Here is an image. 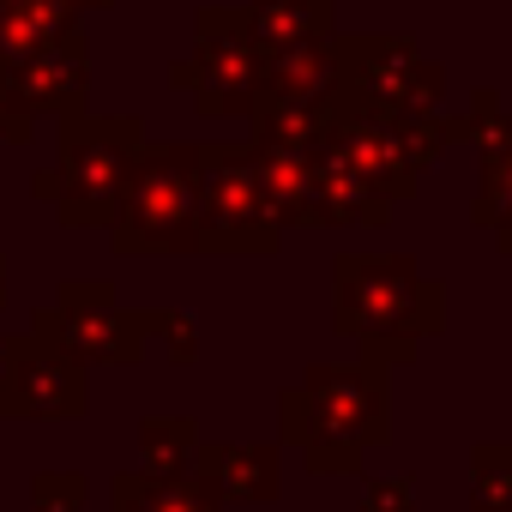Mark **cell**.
Listing matches in <instances>:
<instances>
[{"label": "cell", "instance_id": "cell-1", "mask_svg": "<svg viewBox=\"0 0 512 512\" xmlns=\"http://www.w3.org/2000/svg\"><path fill=\"white\" fill-rule=\"evenodd\" d=\"M380 362H314L278 398V434L314 476H362V458L392 440V392Z\"/></svg>", "mask_w": 512, "mask_h": 512}, {"label": "cell", "instance_id": "cell-2", "mask_svg": "<svg viewBox=\"0 0 512 512\" xmlns=\"http://www.w3.org/2000/svg\"><path fill=\"white\" fill-rule=\"evenodd\" d=\"M332 326L368 362L404 368L422 338L446 326V290L404 253H338L332 260Z\"/></svg>", "mask_w": 512, "mask_h": 512}, {"label": "cell", "instance_id": "cell-3", "mask_svg": "<svg viewBox=\"0 0 512 512\" xmlns=\"http://www.w3.org/2000/svg\"><path fill=\"white\" fill-rule=\"evenodd\" d=\"M139 151L145 133L133 115H67L61 157L37 175V199H49L67 229H109Z\"/></svg>", "mask_w": 512, "mask_h": 512}, {"label": "cell", "instance_id": "cell-4", "mask_svg": "<svg viewBox=\"0 0 512 512\" xmlns=\"http://www.w3.org/2000/svg\"><path fill=\"white\" fill-rule=\"evenodd\" d=\"M199 181H205V145H145L109 223L115 253H133V260L199 253Z\"/></svg>", "mask_w": 512, "mask_h": 512}, {"label": "cell", "instance_id": "cell-5", "mask_svg": "<svg viewBox=\"0 0 512 512\" xmlns=\"http://www.w3.org/2000/svg\"><path fill=\"white\" fill-rule=\"evenodd\" d=\"M31 332H43L85 368H133L151 344V308H121L115 284H61Z\"/></svg>", "mask_w": 512, "mask_h": 512}, {"label": "cell", "instance_id": "cell-6", "mask_svg": "<svg viewBox=\"0 0 512 512\" xmlns=\"http://www.w3.org/2000/svg\"><path fill=\"white\" fill-rule=\"evenodd\" d=\"M284 223L272 217L247 145H205V181H199V253H241L260 260L278 253Z\"/></svg>", "mask_w": 512, "mask_h": 512}, {"label": "cell", "instance_id": "cell-7", "mask_svg": "<svg viewBox=\"0 0 512 512\" xmlns=\"http://www.w3.org/2000/svg\"><path fill=\"white\" fill-rule=\"evenodd\" d=\"M169 79L181 91H193V103L205 115H253L260 85H266V49L247 25V7L199 13V43L181 67H169Z\"/></svg>", "mask_w": 512, "mask_h": 512}, {"label": "cell", "instance_id": "cell-8", "mask_svg": "<svg viewBox=\"0 0 512 512\" xmlns=\"http://www.w3.org/2000/svg\"><path fill=\"white\" fill-rule=\"evenodd\" d=\"M338 73H344L350 97H362L368 109H386V115H434L440 85H446L440 67L422 61L398 37H344L338 43Z\"/></svg>", "mask_w": 512, "mask_h": 512}, {"label": "cell", "instance_id": "cell-9", "mask_svg": "<svg viewBox=\"0 0 512 512\" xmlns=\"http://www.w3.org/2000/svg\"><path fill=\"white\" fill-rule=\"evenodd\" d=\"M91 410L85 392V362H73L61 344H49L43 332L13 338V416H37V422H73Z\"/></svg>", "mask_w": 512, "mask_h": 512}, {"label": "cell", "instance_id": "cell-10", "mask_svg": "<svg viewBox=\"0 0 512 512\" xmlns=\"http://www.w3.org/2000/svg\"><path fill=\"white\" fill-rule=\"evenodd\" d=\"M193 470L217 488L223 506H266L284 494L278 440H199Z\"/></svg>", "mask_w": 512, "mask_h": 512}, {"label": "cell", "instance_id": "cell-11", "mask_svg": "<svg viewBox=\"0 0 512 512\" xmlns=\"http://www.w3.org/2000/svg\"><path fill=\"white\" fill-rule=\"evenodd\" d=\"M0 73H7L13 97H19L31 115H61V121H67V115L85 109V85H91V73H85V37L31 49V55L7 61Z\"/></svg>", "mask_w": 512, "mask_h": 512}, {"label": "cell", "instance_id": "cell-12", "mask_svg": "<svg viewBox=\"0 0 512 512\" xmlns=\"http://www.w3.org/2000/svg\"><path fill=\"white\" fill-rule=\"evenodd\" d=\"M314 205H320V223L326 229H356V223L380 229V223H392V199L332 139L314 145Z\"/></svg>", "mask_w": 512, "mask_h": 512}, {"label": "cell", "instance_id": "cell-13", "mask_svg": "<svg viewBox=\"0 0 512 512\" xmlns=\"http://www.w3.org/2000/svg\"><path fill=\"white\" fill-rule=\"evenodd\" d=\"M247 157H253L260 193H266V205H272V217H278L284 229L320 223V205H314V151H302V145H272V139H247Z\"/></svg>", "mask_w": 512, "mask_h": 512}, {"label": "cell", "instance_id": "cell-14", "mask_svg": "<svg viewBox=\"0 0 512 512\" xmlns=\"http://www.w3.org/2000/svg\"><path fill=\"white\" fill-rule=\"evenodd\" d=\"M344 73H338V43H296V49H266V85L260 97L278 103H314L326 109L338 97Z\"/></svg>", "mask_w": 512, "mask_h": 512}, {"label": "cell", "instance_id": "cell-15", "mask_svg": "<svg viewBox=\"0 0 512 512\" xmlns=\"http://www.w3.org/2000/svg\"><path fill=\"white\" fill-rule=\"evenodd\" d=\"M109 512H223L217 488L199 470H121L109 488Z\"/></svg>", "mask_w": 512, "mask_h": 512}, {"label": "cell", "instance_id": "cell-16", "mask_svg": "<svg viewBox=\"0 0 512 512\" xmlns=\"http://www.w3.org/2000/svg\"><path fill=\"white\" fill-rule=\"evenodd\" d=\"M247 25L260 49H296L332 37V0H247Z\"/></svg>", "mask_w": 512, "mask_h": 512}, {"label": "cell", "instance_id": "cell-17", "mask_svg": "<svg viewBox=\"0 0 512 512\" xmlns=\"http://www.w3.org/2000/svg\"><path fill=\"white\" fill-rule=\"evenodd\" d=\"M470 223L488 229L500 253H512V133L482 151V187H476Z\"/></svg>", "mask_w": 512, "mask_h": 512}, {"label": "cell", "instance_id": "cell-18", "mask_svg": "<svg viewBox=\"0 0 512 512\" xmlns=\"http://www.w3.org/2000/svg\"><path fill=\"white\" fill-rule=\"evenodd\" d=\"M199 452V422L193 416H145L139 422V464L145 470H193Z\"/></svg>", "mask_w": 512, "mask_h": 512}, {"label": "cell", "instance_id": "cell-19", "mask_svg": "<svg viewBox=\"0 0 512 512\" xmlns=\"http://www.w3.org/2000/svg\"><path fill=\"white\" fill-rule=\"evenodd\" d=\"M470 512H512V440L470 446Z\"/></svg>", "mask_w": 512, "mask_h": 512}, {"label": "cell", "instance_id": "cell-20", "mask_svg": "<svg viewBox=\"0 0 512 512\" xmlns=\"http://www.w3.org/2000/svg\"><path fill=\"white\" fill-rule=\"evenodd\" d=\"M151 338H163V350H169L175 368H193V362H199V326H193V314H181V308H151Z\"/></svg>", "mask_w": 512, "mask_h": 512}, {"label": "cell", "instance_id": "cell-21", "mask_svg": "<svg viewBox=\"0 0 512 512\" xmlns=\"http://www.w3.org/2000/svg\"><path fill=\"white\" fill-rule=\"evenodd\" d=\"M31 512H85V476L79 470H43L31 482Z\"/></svg>", "mask_w": 512, "mask_h": 512}, {"label": "cell", "instance_id": "cell-22", "mask_svg": "<svg viewBox=\"0 0 512 512\" xmlns=\"http://www.w3.org/2000/svg\"><path fill=\"white\" fill-rule=\"evenodd\" d=\"M362 512H416V488H410V476L368 482V494H362Z\"/></svg>", "mask_w": 512, "mask_h": 512}, {"label": "cell", "instance_id": "cell-23", "mask_svg": "<svg viewBox=\"0 0 512 512\" xmlns=\"http://www.w3.org/2000/svg\"><path fill=\"white\" fill-rule=\"evenodd\" d=\"M25 133H31V109L13 97L7 73H0V139H25Z\"/></svg>", "mask_w": 512, "mask_h": 512}, {"label": "cell", "instance_id": "cell-24", "mask_svg": "<svg viewBox=\"0 0 512 512\" xmlns=\"http://www.w3.org/2000/svg\"><path fill=\"white\" fill-rule=\"evenodd\" d=\"M0 416H13V338H0Z\"/></svg>", "mask_w": 512, "mask_h": 512}, {"label": "cell", "instance_id": "cell-25", "mask_svg": "<svg viewBox=\"0 0 512 512\" xmlns=\"http://www.w3.org/2000/svg\"><path fill=\"white\" fill-rule=\"evenodd\" d=\"M61 7H73V13H85V7H109V0H61Z\"/></svg>", "mask_w": 512, "mask_h": 512}, {"label": "cell", "instance_id": "cell-26", "mask_svg": "<svg viewBox=\"0 0 512 512\" xmlns=\"http://www.w3.org/2000/svg\"><path fill=\"white\" fill-rule=\"evenodd\" d=\"M0 302H7V260H0Z\"/></svg>", "mask_w": 512, "mask_h": 512}]
</instances>
